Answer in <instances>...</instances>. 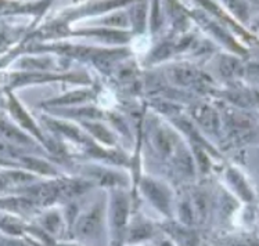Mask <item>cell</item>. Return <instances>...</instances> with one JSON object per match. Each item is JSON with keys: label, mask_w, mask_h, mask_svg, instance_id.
I'll use <instances>...</instances> for the list:
<instances>
[{"label": "cell", "mask_w": 259, "mask_h": 246, "mask_svg": "<svg viewBox=\"0 0 259 246\" xmlns=\"http://www.w3.org/2000/svg\"><path fill=\"white\" fill-rule=\"evenodd\" d=\"M88 174L103 185H114L121 181V177L118 174L100 168H92L90 170H88Z\"/></svg>", "instance_id": "obj_10"}, {"label": "cell", "mask_w": 259, "mask_h": 246, "mask_svg": "<svg viewBox=\"0 0 259 246\" xmlns=\"http://www.w3.org/2000/svg\"><path fill=\"white\" fill-rule=\"evenodd\" d=\"M29 194L35 201L40 202L43 205H48L49 202H52L54 199L60 196L58 195L57 183L50 184H42V185H36L33 188L29 189Z\"/></svg>", "instance_id": "obj_6"}, {"label": "cell", "mask_w": 259, "mask_h": 246, "mask_svg": "<svg viewBox=\"0 0 259 246\" xmlns=\"http://www.w3.org/2000/svg\"><path fill=\"white\" fill-rule=\"evenodd\" d=\"M22 161L27 165V168L32 169V170L45 173V174H52V173H54L53 168L46 162H43V161H39V159H35V158H22Z\"/></svg>", "instance_id": "obj_18"}, {"label": "cell", "mask_w": 259, "mask_h": 246, "mask_svg": "<svg viewBox=\"0 0 259 246\" xmlns=\"http://www.w3.org/2000/svg\"><path fill=\"white\" fill-rule=\"evenodd\" d=\"M50 125L53 127L54 130L60 131V133H64L67 137H71V138H74L76 141L79 142H85L86 141V137L83 136V133L78 129V127H75V126H71L68 123H63V122H50Z\"/></svg>", "instance_id": "obj_11"}, {"label": "cell", "mask_w": 259, "mask_h": 246, "mask_svg": "<svg viewBox=\"0 0 259 246\" xmlns=\"http://www.w3.org/2000/svg\"><path fill=\"white\" fill-rule=\"evenodd\" d=\"M170 53H172V46L168 44V43H164V44H161V46H158V47L154 50L151 57L154 58V61H158V60L168 57Z\"/></svg>", "instance_id": "obj_22"}, {"label": "cell", "mask_w": 259, "mask_h": 246, "mask_svg": "<svg viewBox=\"0 0 259 246\" xmlns=\"http://www.w3.org/2000/svg\"><path fill=\"white\" fill-rule=\"evenodd\" d=\"M0 152H5V154H10L11 150H10V147H7L6 144H3V142L0 141Z\"/></svg>", "instance_id": "obj_28"}, {"label": "cell", "mask_w": 259, "mask_h": 246, "mask_svg": "<svg viewBox=\"0 0 259 246\" xmlns=\"http://www.w3.org/2000/svg\"><path fill=\"white\" fill-rule=\"evenodd\" d=\"M92 97V93L90 91H86V90H79V91H72V93H68L64 97H60L57 100H53L52 104L53 105H68V104H78V103H82L85 100H89Z\"/></svg>", "instance_id": "obj_12"}, {"label": "cell", "mask_w": 259, "mask_h": 246, "mask_svg": "<svg viewBox=\"0 0 259 246\" xmlns=\"http://www.w3.org/2000/svg\"><path fill=\"white\" fill-rule=\"evenodd\" d=\"M193 213H194V220L198 223H204L208 216V198L202 192H198L193 196Z\"/></svg>", "instance_id": "obj_9"}, {"label": "cell", "mask_w": 259, "mask_h": 246, "mask_svg": "<svg viewBox=\"0 0 259 246\" xmlns=\"http://www.w3.org/2000/svg\"><path fill=\"white\" fill-rule=\"evenodd\" d=\"M229 180H230V183L237 188L238 194L243 195L244 198L245 199H251V194H249V189L248 187L245 185V183H244L243 177H240L238 176V173H236L234 170H232V172L229 173Z\"/></svg>", "instance_id": "obj_19"}, {"label": "cell", "mask_w": 259, "mask_h": 246, "mask_svg": "<svg viewBox=\"0 0 259 246\" xmlns=\"http://www.w3.org/2000/svg\"><path fill=\"white\" fill-rule=\"evenodd\" d=\"M238 69H240V63L236 58L225 57L221 63V74L226 78H230L233 75L238 74Z\"/></svg>", "instance_id": "obj_17"}, {"label": "cell", "mask_w": 259, "mask_h": 246, "mask_svg": "<svg viewBox=\"0 0 259 246\" xmlns=\"http://www.w3.org/2000/svg\"><path fill=\"white\" fill-rule=\"evenodd\" d=\"M64 246H74V245H64Z\"/></svg>", "instance_id": "obj_29"}, {"label": "cell", "mask_w": 259, "mask_h": 246, "mask_svg": "<svg viewBox=\"0 0 259 246\" xmlns=\"http://www.w3.org/2000/svg\"><path fill=\"white\" fill-rule=\"evenodd\" d=\"M10 108H11V112L14 114V116H16L18 121L21 122L22 125L25 126V127H28V129H31L32 133H35L36 136H39V138H42L40 137V134H39V131H37V129L35 127V125H33V122L28 118V115L24 112V110H22L21 107H20V104H17L16 100L11 99V103H10Z\"/></svg>", "instance_id": "obj_13"}, {"label": "cell", "mask_w": 259, "mask_h": 246, "mask_svg": "<svg viewBox=\"0 0 259 246\" xmlns=\"http://www.w3.org/2000/svg\"><path fill=\"white\" fill-rule=\"evenodd\" d=\"M179 216L182 223L186 225H190L194 223V213H193V208H191L190 202H182L179 205Z\"/></svg>", "instance_id": "obj_20"}, {"label": "cell", "mask_w": 259, "mask_h": 246, "mask_svg": "<svg viewBox=\"0 0 259 246\" xmlns=\"http://www.w3.org/2000/svg\"><path fill=\"white\" fill-rule=\"evenodd\" d=\"M45 225L48 227L50 231H56L60 225V217H58L56 213L53 215H49L46 219H45Z\"/></svg>", "instance_id": "obj_23"}, {"label": "cell", "mask_w": 259, "mask_h": 246, "mask_svg": "<svg viewBox=\"0 0 259 246\" xmlns=\"http://www.w3.org/2000/svg\"><path fill=\"white\" fill-rule=\"evenodd\" d=\"M170 74H172L175 83L182 84V86L197 83V80H198V72L196 69L189 68V67H176L170 71Z\"/></svg>", "instance_id": "obj_7"}, {"label": "cell", "mask_w": 259, "mask_h": 246, "mask_svg": "<svg viewBox=\"0 0 259 246\" xmlns=\"http://www.w3.org/2000/svg\"><path fill=\"white\" fill-rule=\"evenodd\" d=\"M104 24L106 25H110V26H126L129 20H127L126 14H123V13H116V14H112V16L107 17L104 18Z\"/></svg>", "instance_id": "obj_21"}, {"label": "cell", "mask_w": 259, "mask_h": 246, "mask_svg": "<svg viewBox=\"0 0 259 246\" xmlns=\"http://www.w3.org/2000/svg\"><path fill=\"white\" fill-rule=\"evenodd\" d=\"M193 118L208 131L215 133L219 127V118L215 111L206 107V105H198L193 108Z\"/></svg>", "instance_id": "obj_4"}, {"label": "cell", "mask_w": 259, "mask_h": 246, "mask_svg": "<svg viewBox=\"0 0 259 246\" xmlns=\"http://www.w3.org/2000/svg\"><path fill=\"white\" fill-rule=\"evenodd\" d=\"M158 3H154V16H153V21H151V24H153V29L154 31H157L159 28V22H161V17L158 16Z\"/></svg>", "instance_id": "obj_26"}, {"label": "cell", "mask_w": 259, "mask_h": 246, "mask_svg": "<svg viewBox=\"0 0 259 246\" xmlns=\"http://www.w3.org/2000/svg\"><path fill=\"white\" fill-rule=\"evenodd\" d=\"M127 213H129L127 198L122 192H116L114 196V206H112V224H114V231L118 238H121L122 232L125 230Z\"/></svg>", "instance_id": "obj_3"}, {"label": "cell", "mask_w": 259, "mask_h": 246, "mask_svg": "<svg viewBox=\"0 0 259 246\" xmlns=\"http://www.w3.org/2000/svg\"><path fill=\"white\" fill-rule=\"evenodd\" d=\"M7 177H10L11 181H14V183H25V181L32 180L29 174H24V173H10Z\"/></svg>", "instance_id": "obj_25"}, {"label": "cell", "mask_w": 259, "mask_h": 246, "mask_svg": "<svg viewBox=\"0 0 259 246\" xmlns=\"http://www.w3.org/2000/svg\"><path fill=\"white\" fill-rule=\"evenodd\" d=\"M196 154L197 159H198V163H200V168H201L202 172H206V169L209 168V162H208V157L205 155V152L202 151L201 148L197 147Z\"/></svg>", "instance_id": "obj_24"}, {"label": "cell", "mask_w": 259, "mask_h": 246, "mask_svg": "<svg viewBox=\"0 0 259 246\" xmlns=\"http://www.w3.org/2000/svg\"><path fill=\"white\" fill-rule=\"evenodd\" d=\"M153 138L155 148L158 150V152L162 157H168L169 154H172V151H174V140H172V136L168 131L158 129L154 133Z\"/></svg>", "instance_id": "obj_8"}, {"label": "cell", "mask_w": 259, "mask_h": 246, "mask_svg": "<svg viewBox=\"0 0 259 246\" xmlns=\"http://www.w3.org/2000/svg\"><path fill=\"white\" fill-rule=\"evenodd\" d=\"M101 223H103L101 206H95L85 216L80 217V220L76 224V232H78V235L83 236V238L97 236L101 230Z\"/></svg>", "instance_id": "obj_1"}, {"label": "cell", "mask_w": 259, "mask_h": 246, "mask_svg": "<svg viewBox=\"0 0 259 246\" xmlns=\"http://www.w3.org/2000/svg\"><path fill=\"white\" fill-rule=\"evenodd\" d=\"M151 234H153V230H151V227L148 224L135 225L132 230L129 231V241H143V239H147Z\"/></svg>", "instance_id": "obj_15"}, {"label": "cell", "mask_w": 259, "mask_h": 246, "mask_svg": "<svg viewBox=\"0 0 259 246\" xmlns=\"http://www.w3.org/2000/svg\"><path fill=\"white\" fill-rule=\"evenodd\" d=\"M0 246H28L25 242L22 241H16V239H7L3 238L0 239Z\"/></svg>", "instance_id": "obj_27"}, {"label": "cell", "mask_w": 259, "mask_h": 246, "mask_svg": "<svg viewBox=\"0 0 259 246\" xmlns=\"http://www.w3.org/2000/svg\"><path fill=\"white\" fill-rule=\"evenodd\" d=\"M58 195L65 198H74L78 195L83 194L89 189V184L79 181V180H63L57 183Z\"/></svg>", "instance_id": "obj_5"}, {"label": "cell", "mask_w": 259, "mask_h": 246, "mask_svg": "<svg viewBox=\"0 0 259 246\" xmlns=\"http://www.w3.org/2000/svg\"><path fill=\"white\" fill-rule=\"evenodd\" d=\"M85 126L89 129V131L93 136L97 137L103 142H106V144H112L114 142L111 133L107 130L104 126L99 125V123H85Z\"/></svg>", "instance_id": "obj_14"}, {"label": "cell", "mask_w": 259, "mask_h": 246, "mask_svg": "<svg viewBox=\"0 0 259 246\" xmlns=\"http://www.w3.org/2000/svg\"><path fill=\"white\" fill-rule=\"evenodd\" d=\"M133 25L138 31H143L146 22V3H138L132 10Z\"/></svg>", "instance_id": "obj_16"}, {"label": "cell", "mask_w": 259, "mask_h": 246, "mask_svg": "<svg viewBox=\"0 0 259 246\" xmlns=\"http://www.w3.org/2000/svg\"><path fill=\"white\" fill-rule=\"evenodd\" d=\"M142 188L155 208H158L161 212H165V213L169 212V194L165 187H162L161 184L154 180L146 178L142 181Z\"/></svg>", "instance_id": "obj_2"}]
</instances>
